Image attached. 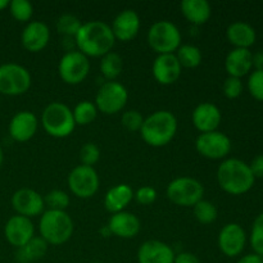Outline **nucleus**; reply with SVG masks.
<instances>
[{"label":"nucleus","instance_id":"bb28decb","mask_svg":"<svg viewBox=\"0 0 263 263\" xmlns=\"http://www.w3.org/2000/svg\"><path fill=\"white\" fill-rule=\"evenodd\" d=\"M49 244L43 238H36L33 236L27 244L18 248L17 251V261L21 263H31L37 259H41L48 252Z\"/></svg>","mask_w":263,"mask_h":263},{"label":"nucleus","instance_id":"c9c22d12","mask_svg":"<svg viewBox=\"0 0 263 263\" xmlns=\"http://www.w3.org/2000/svg\"><path fill=\"white\" fill-rule=\"evenodd\" d=\"M99 159L100 149L98 148L97 144L86 143L80 149V161H81L82 166L94 167V164H97Z\"/></svg>","mask_w":263,"mask_h":263},{"label":"nucleus","instance_id":"4c0bfd02","mask_svg":"<svg viewBox=\"0 0 263 263\" xmlns=\"http://www.w3.org/2000/svg\"><path fill=\"white\" fill-rule=\"evenodd\" d=\"M121 122H122L123 127L127 128L128 131H140L144 123V117L139 110L131 109L123 113Z\"/></svg>","mask_w":263,"mask_h":263},{"label":"nucleus","instance_id":"09e8293b","mask_svg":"<svg viewBox=\"0 0 263 263\" xmlns=\"http://www.w3.org/2000/svg\"><path fill=\"white\" fill-rule=\"evenodd\" d=\"M91 263H100V262H91Z\"/></svg>","mask_w":263,"mask_h":263},{"label":"nucleus","instance_id":"de8ad7c7","mask_svg":"<svg viewBox=\"0 0 263 263\" xmlns=\"http://www.w3.org/2000/svg\"><path fill=\"white\" fill-rule=\"evenodd\" d=\"M261 263H263V257H261Z\"/></svg>","mask_w":263,"mask_h":263},{"label":"nucleus","instance_id":"2f4dec72","mask_svg":"<svg viewBox=\"0 0 263 263\" xmlns=\"http://www.w3.org/2000/svg\"><path fill=\"white\" fill-rule=\"evenodd\" d=\"M82 22L73 14H62L57 21V31L66 37H73L81 28Z\"/></svg>","mask_w":263,"mask_h":263},{"label":"nucleus","instance_id":"9d476101","mask_svg":"<svg viewBox=\"0 0 263 263\" xmlns=\"http://www.w3.org/2000/svg\"><path fill=\"white\" fill-rule=\"evenodd\" d=\"M58 72L66 84H81L90 72L89 58L79 50L67 51L59 61Z\"/></svg>","mask_w":263,"mask_h":263},{"label":"nucleus","instance_id":"1a4fd4ad","mask_svg":"<svg viewBox=\"0 0 263 263\" xmlns=\"http://www.w3.org/2000/svg\"><path fill=\"white\" fill-rule=\"evenodd\" d=\"M128 92L122 84L117 81H107L99 87L95 97L98 110L104 115H116L127 104Z\"/></svg>","mask_w":263,"mask_h":263},{"label":"nucleus","instance_id":"ea45409f","mask_svg":"<svg viewBox=\"0 0 263 263\" xmlns=\"http://www.w3.org/2000/svg\"><path fill=\"white\" fill-rule=\"evenodd\" d=\"M134 198H135L139 204L149 205L156 202L157 192L152 186H141L140 189L136 190V193H134Z\"/></svg>","mask_w":263,"mask_h":263},{"label":"nucleus","instance_id":"a211bd4d","mask_svg":"<svg viewBox=\"0 0 263 263\" xmlns=\"http://www.w3.org/2000/svg\"><path fill=\"white\" fill-rule=\"evenodd\" d=\"M50 40V30L41 21H32L23 28L21 41L26 50L39 53L46 48Z\"/></svg>","mask_w":263,"mask_h":263},{"label":"nucleus","instance_id":"cd10ccee","mask_svg":"<svg viewBox=\"0 0 263 263\" xmlns=\"http://www.w3.org/2000/svg\"><path fill=\"white\" fill-rule=\"evenodd\" d=\"M100 72L108 81H116L118 76L122 73L123 59L120 54L109 51L102 57L99 64Z\"/></svg>","mask_w":263,"mask_h":263},{"label":"nucleus","instance_id":"f8f14e48","mask_svg":"<svg viewBox=\"0 0 263 263\" xmlns=\"http://www.w3.org/2000/svg\"><path fill=\"white\" fill-rule=\"evenodd\" d=\"M197 152L208 159H223L231 152V140L221 131L200 134L195 141Z\"/></svg>","mask_w":263,"mask_h":263},{"label":"nucleus","instance_id":"2eb2a0df","mask_svg":"<svg viewBox=\"0 0 263 263\" xmlns=\"http://www.w3.org/2000/svg\"><path fill=\"white\" fill-rule=\"evenodd\" d=\"M4 235L8 243L15 248H21L35 236V228L31 218L15 215L7 221Z\"/></svg>","mask_w":263,"mask_h":263},{"label":"nucleus","instance_id":"9b49d317","mask_svg":"<svg viewBox=\"0 0 263 263\" xmlns=\"http://www.w3.org/2000/svg\"><path fill=\"white\" fill-rule=\"evenodd\" d=\"M68 186L72 194L81 199H89L94 197L99 189V176L94 167L80 166L74 167L68 175Z\"/></svg>","mask_w":263,"mask_h":263},{"label":"nucleus","instance_id":"7ed1b4c3","mask_svg":"<svg viewBox=\"0 0 263 263\" xmlns=\"http://www.w3.org/2000/svg\"><path fill=\"white\" fill-rule=\"evenodd\" d=\"M177 133V120L170 110H157L146 118L140 128L143 140L148 145L161 148L172 141Z\"/></svg>","mask_w":263,"mask_h":263},{"label":"nucleus","instance_id":"dca6fc26","mask_svg":"<svg viewBox=\"0 0 263 263\" xmlns=\"http://www.w3.org/2000/svg\"><path fill=\"white\" fill-rule=\"evenodd\" d=\"M182 67L175 54H159L153 62L152 72L161 85H172L181 76Z\"/></svg>","mask_w":263,"mask_h":263},{"label":"nucleus","instance_id":"f03ea898","mask_svg":"<svg viewBox=\"0 0 263 263\" xmlns=\"http://www.w3.org/2000/svg\"><path fill=\"white\" fill-rule=\"evenodd\" d=\"M217 181L230 195H243L253 187L256 177L248 163L238 158H228L218 166Z\"/></svg>","mask_w":263,"mask_h":263},{"label":"nucleus","instance_id":"473e14b6","mask_svg":"<svg viewBox=\"0 0 263 263\" xmlns=\"http://www.w3.org/2000/svg\"><path fill=\"white\" fill-rule=\"evenodd\" d=\"M9 12L18 22H28L33 14V7L27 0H12L9 2Z\"/></svg>","mask_w":263,"mask_h":263},{"label":"nucleus","instance_id":"f257e3e1","mask_svg":"<svg viewBox=\"0 0 263 263\" xmlns=\"http://www.w3.org/2000/svg\"><path fill=\"white\" fill-rule=\"evenodd\" d=\"M116 39L112 28L103 21H90L82 23L81 28L74 36V44L84 55L102 58L112 51Z\"/></svg>","mask_w":263,"mask_h":263},{"label":"nucleus","instance_id":"79ce46f5","mask_svg":"<svg viewBox=\"0 0 263 263\" xmlns=\"http://www.w3.org/2000/svg\"><path fill=\"white\" fill-rule=\"evenodd\" d=\"M174 263H202L195 254L190 252H181V253L175 256Z\"/></svg>","mask_w":263,"mask_h":263},{"label":"nucleus","instance_id":"7c9ffc66","mask_svg":"<svg viewBox=\"0 0 263 263\" xmlns=\"http://www.w3.org/2000/svg\"><path fill=\"white\" fill-rule=\"evenodd\" d=\"M193 212H194V216L198 222L203 223V225H210V223L215 222L218 216V211L216 205L212 202L205 199L199 200L193 207Z\"/></svg>","mask_w":263,"mask_h":263},{"label":"nucleus","instance_id":"aec40b11","mask_svg":"<svg viewBox=\"0 0 263 263\" xmlns=\"http://www.w3.org/2000/svg\"><path fill=\"white\" fill-rule=\"evenodd\" d=\"M140 17L133 9H125L116 15L112 23V32L116 40L131 41L140 31Z\"/></svg>","mask_w":263,"mask_h":263},{"label":"nucleus","instance_id":"6ab92c4d","mask_svg":"<svg viewBox=\"0 0 263 263\" xmlns=\"http://www.w3.org/2000/svg\"><path fill=\"white\" fill-rule=\"evenodd\" d=\"M192 120L193 125L198 131H200V134L212 133V131H217L222 120V115L217 105L205 102L195 107V109L193 110Z\"/></svg>","mask_w":263,"mask_h":263},{"label":"nucleus","instance_id":"49530a36","mask_svg":"<svg viewBox=\"0 0 263 263\" xmlns=\"http://www.w3.org/2000/svg\"><path fill=\"white\" fill-rule=\"evenodd\" d=\"M3 162H4V153H3V149L2 146H0V168H2L3 166Z\"/></svg>","mask_w":263,"mask_h":263},{"label":"nucleus","instance_id":"f3484780","mask_svg":"<svg viewBox=\"0 0 263 263\" xmlns=\"http://www.w3.org/2000/svg\"><path fill=\"white\" fill-rule=\"evenodd\" d=\"M39 127V121L35 113L30 110H21L15 113L9 122V135L13 140L25 143L35 136Z\"/></svg>","mask_w":263,"mask_h":263},{"label":"nucleus","instance_id":"0eeeda50","mask_svg":"<svg viewBox=\"0 0 263 263\" xmlns=\"http://www.w3.org/2000/svg\"><path fill=\"white\" fill-rule=\"evenodd\" d=\"M166 194L167 198L179 207H194L203 199L204 186L199 180L182 176L170 182Z\"/></svg>","mask_w":263,"mask_h":263},{"label":"nucleus","instance_id":"a18cd8bd","mask_svg":"<svg viewBox=\"0 0 263 263\" xmlns=\"http://www.w3.org/2000/svg\"><path fill=\"white\" fill-rule=\"evenodd\" d=\"M8 7H9V2H8V0H0V12Z\"/></svg>","mask_w":263,"mask_h":263},{"label":"nucleus","instance_id":"c03bdc74","mask_svg":"<svg viewBox=\"0 0 263 263\" xmlns=\"http://www.w3.org/2000/svg\"><path fill=\"white\" fill-rule=\"evenodd\" d=\"M238 263H261V256L256 253L246 254V256L239 259Z\"/></svg>","mask_w":263,"mask_h":263},{"label":"nucleus","instance_id":"393cba45","mask_svg":"<svg viewBox=\"0 0 263 263\" xmlns=\"http://www.w3.org/2000/svg\"><path fill=\"white\" fill-rule=\"evenodd\" d=\"M226 36L231 45L239 49H249L254 45L257 39L256 30L249 23L241 21L231 23L226 30Z\"/></svg>","mask_w":263,"mask_h":263},{"label":"nucleus","instance_id":"72a5a7b5","mask_svg":"<svg viewBox=\"0 0 263 263\" xmlns=\"http://www.w3.org/2000/svg\"><path fill=\"white\" fill-rule=\"evenodd\" d=\"M69 202H71L69 195L59 189L51 190L44 197V203L51 211H66L69 205Z\"/></svg>","mask_w":263,"mask_h":263},{"label":"nucleus","instance_id":"c85d7f7f","mask_svg":"<svg viewBox=\"0 0 263 263\" xmlns=\"http://www.w3.org/2000/svg\"><path fill=\"white\" fill-rule=\"evenodd\" d=\"M176 51L177 53L175 55H176L177 61L181 64V67L195 68V67H198L202 63L203 55L198 46L192 45V44H184V45H180V48Z\"/></svg>","mask_w":263,"mask_h":263},{"label":"nucleus","instance_id":"412c9836","mask_svg":"<svg viewBox=\"0 0 263 263\" xmlns=\"http://www.w3.org/2000/svg\"><path fill=\"white\" fill-rule=\"evenodd\" d=\"M175 252L168 244L161 240H148L138 251L139 263H174Z\"/></svg>","mask_w":263,"mask_h":263},{"label":"nucleus","instance_id":"a878e982","mask_svg":"<svg viewBox=\"0 0 263 263\" xmlns=\"http://www.w3.org/2000/svg\"><path fill=\"white\" fill-rule=\"evenodd\" d=\"M180 9L182 15L195 26L207 23L212 14V8L207 0H182Z\"/></svg>","mask_w":263,"mask_h":263},{"label":"nucleus","instance_id":"f704fd0d","mask_svg":"<svg viewBox=\"0 0 263 263\" xmlns=\"http://www.w3.org/2000/svg\"><path fill=\"white\" fill-rule=\"evenodd\" d=\"M249 241L254 253L263 257V212L259 213L253 221Z\"/></svg>","mask_w":263,"mask_h":263},{"label":"nucleus","instance_id":"ddd939ff","mask_svg":"<svg viewBox=\"0 0 263 263\" xmlns=\"http://www.w3.org/2000/svg\"><path fill=\"white\" fill-rule=\"evenodd\" d=\"M246 244V230L239 223H228L218 234V248L226 257H238L244 251Z\"/></svg>","mask_w":263,"mask_h":263},{"label":"nucleus","instance_id":"4468645a","mask_svg":"<svg viewBox=\"0 0 263 263\" xmlns=\"http://www.w3.org/2000/svg\"><path fill=\"white\" fill-rule=\"evenodd\" d=\"M12 207L17 215L31 218L43 215L45 203L44 197H41V194H39L36 190L22 187L13 194Z\"/></svg>","mask_w":263,"mask_h":263},{"label":"nucleus","instance_id":"a19ab883","mask_svg":"<svg viewBox=\"0 0 263 263\" xmlns=\"http://www.w3.org/2000/svg\"><path fill=\"white\" fill-rule=\"evenodd\" d=\"M249 167H251L252 174H253V176L256 179L257 177L263 179V154H258L257 157H254L253 161L249 164Z\"/></svg>","mask_w":263,"mask_h":263},{"label":"nucleus","instance_id":"5701e85b","mask_svg":"<svg viewBox=\"0 0 263 263\" xmlns=\"http://www.w3.org/2000/svg\"><path fill=\"white\" fill-rule=\"evenodd\" d=\"M252 51L249 49L234 48L230 53L226 55L225 69L230 77H241L247 76L253 68L252 64Z\"/></svg>","mask_w":263,"mask_h":263},{"label":"nucleus","instance_id":"58836bf2","mask_svg":"<svg viewBox=\"0 0 263 263\" xmlns=\"http://www.w3.org/2000/svg\"><path fill=\"white\" fill-rule=\"evenodd\" d=\"M243 89L244 86L241 79H236V77L229 76L222 85L223 95L228 99H236V98H239L241 92H243Z\"/></svg>","mask_w":263,"mask_h":263},{"label":"nucleus","instance_id":"4be33fe9","mask_svg":"<svg viewBox=\"0 0 263 263\" xmlns=\"http://www.w3.org/2000/svg\"><path fill=\"white\" fill-rule=\"evenodd\" d=\"M107 228L118 238L133 239L140 233L141 222L134 213L122 211L110 216Z\"/></svg>","mask_w":263,"mask_h":263},{"label":"nucleus","instance_id":"c756f323","mask_svg":"<svg viewBox=\"0 0 263 263\" xmlns=\"http://www.w3.org/2000/svg\"><path fill=\"white\" fill-rule=\"evenodd\" d=\"M73 118L76 125L86 126L90 125L98 116V108L95 103L89 102V100H82L74 107Z\"/></svg>","mask_w":263,"mask_h":263},{"label":"nucleus","instance_id":"20e7f679","mask_svg":"<svg viewBox=\"0 0 263 263\" xmlns=\"http://www.w3.org/2000/svg\"><path fill=\"white\" fill-rule=\"evenodd\" d=\"M40 236L51 246H62L73 234V221L66 211L48 210L41 215L39 222Z\"/></svg>","mask_w":263,"mask_h":263},{"label":"nucleus","instance_id":"6e6552de","mask_svg":"<svg viewBox=\"0 0 263 263\" xmlns=\"http://www.w3.org/2000/svg\"><path fill=\"white\" fill-rule=\"evenodd\" d=\"M31 74L27 68L17 63H4L0 66V94L18 97L31 87Z\"/></svg>","mask_w":263,"mask_h":263},{"label":"nucleus","instance_id":"423d86ee","mask_svg":"<svg viewBox=\"0 0 263 263\" xmlns=\"http://www.w3.org/2000/svg\"><path fill=\"white\" fill-rule=\"evenodd\" d=\"M148 44L158 55L174 54L181 45V32L170 21H157L148 31Z\"/></svg>","mask_w":263,"mask_h":263},{"label":"nucleus","instance_id":"e433bc0d","mask_svg":"<svg viewBox=\"0 0 263 263\" xmlns=\"http://www.w3.org/2000/svg\"><path fill=\"white\" fill-rule=\"evenodd\" d=\"M248 90L252 97L258 102H263V69H254L248 79Z\"/></svg>","mask_w":263,"mask_h":263},{"label":"nucleus","instance_id":"39448f33","mask_svg":"<svg viewBox=\"0 0 263 263\" xmlns=\"http://www.w3.org/2000/svg\"><path fill=\"white\" fill-rule=\"evenodd\" d=\"M41 125L49 135L57 139L67 138L76 127L73 112L68 105L61 102L46 105L41 115Z\"/></svg>","mask_w":263,"mask_h":263},{"label":"nucleus","instance_id":"b1692460","mask_svg":"<svg viewBox=\"0 0 263 263\" xmlns=\"http://www.w3.org/2000/svg\"><path fill=\"white\" fill-rule=\"evenodd\" d=\"M134 199V190L127 184H118L110 187L104 197L105 210L112 215L125 211Z\"/></svg>","mask_w":263,"mask_h":263},{"label":"nucleus","instance_id":"37998d69","mask_svg":"<svg viewBox=\"0 0 263 263\" xmlns=\"http://www.w3.org/2000/svg\"><path fill=\"white\" fill-rule=\"evenodd\" d=\"M252 64L256 71L263 69V51H257V53L252 54Z\"/></svg>","mask_w":263,"mask_h":263}]
</instances>
